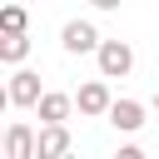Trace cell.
Segmentation results:
<instances>
[{
  "label": "cell",
  "mask_w": 159,
  "mask_h": 159,
  "mask_svg": "<svg viewBox=\"0 0 159 159\" xmlns=\"http://www.w3.org/2000/svg\"><path fill=\"white\" fill-rule=\"evenodd\" d=\"M154 109H159V89H154Z\"/></svg>",
  "instance_id": "7c38bea8"
},
{
  "label": "cell",
  "mask_w": 159,
  "mask_h": 159,
  "mask_svg": "<svg viewBox=\"0 0 159 159\" xmlns=\"http://www.w3.org/2000/svg\"><path fill=\"white\" fill-rule=\"evenodd\" d=\"M40 94H45V89H40V75H35V70H20V65H15V75H10V89H5V104L35 109V104H40Z\"/></svg>",
  "instance_id": "7a4b0ae2"
},
{
  "label": "cell",
  "mask_w": 159,
  "mask_h": 159,
  "mask_svg": "<svg viewBox=\"0 0 159 159\" xmlns=\"http://www.w3.org/2000/svg\"><path fill=\"white\" fill-rule=\"evenodd\" d=\"M70 109H75V94H60V89H45V94H40V104H35L40 124H65V119H70Z\"/></svg>",
  "instance_id": "8992f818"
},
{
  "label": "cell",
  "mask_w": 159,
  "mask_h": 159,
  "mask_svg": "<svg viewBox=\"0 0 159 159\" xmlns=\"http://www.w3.org/2000/svg\"><path fill=\"white\" fill-rule=\"evenodd\" d=\"M109 104H114V94H109L104 75H99V80H89V84H80V94H75V109H80L84 119H99V114H109Z\"/></svg>",
  "instance_id": "3957f363"
},
{
  "label": "cell",
  "mask_w": 159,
  "mask_h": 159,
  "mask_svg": "<svg viewBox=\"0 0 159 159\" xmlns=\"http://www.w3.org/2000/svg\"><path fill=\"white\" fill-rule=\"evenodd\" d=\"M25 55H30V35H25V30H10V35L0 40V60H5V65H20Z\"/></svg>",
  "instance_id": "9c48e42d"
},
{
  "label": "cell",
  "mask_w": 159,
  "mask_h": 159,
  "mask_svg": "<svg viewBox=\"0 0 159 159\" xmlns=\"http://www.w3.org/2000/svg\"><path fill=\"white\" fill-rule=\"evenodd\" d=\"M25 25H30L25 5H5V10H0V30H5V35H10V30H25Z\"/></svg>",
  "instance_id": "30bf717a"
},
{
  "label": "cell",
  "mask_w": 159,
  "mask_h": 159,
  "mask_svg": "<svg viewBox=\"0 0 159 159\" xmlns=\"http://www.w3.org/2000/svg\"><path fill=\"white\" fill-rule=\"evenodd\" d=\"M60 45H65L70 55H94V50H99V30H94L89 20H70V25L60 30Z\"/></svg>",
  "instance_id": "277c9868"
},
{
  "label": "cell",
  "mask_w": 159,
  "mask_h": 159,
  "mask_svg": "<svg viewBox=\"0 0 159 159\" xmlns=\"http://www.w3.org/2000/svg\"><path fill=\"white\" fill-rule=\"evenodd\" d=\"M104 119H109L119 134H134V129H144V104H139V99H114Z\"/></svg>",
  "instance_id": "52a82bcc"
},
{
  "label": "cell",
  "mask_w": 159,
  "mask_h": 159,
  "mask_svg": "<svg viewBox=\"0 0 159 159\" xmlns=\"http://www.w3.org/2000/svg\"><path fill=\"white\" fill-rule=\"evenodd\" d=\"M70 154V129L65 124H40V159H65Z\"/></svg>",
  "instance_id": "ba28073f"
},
{
  "label": "cell",
  "mask_w": 159,
  "mask_h": 159,
  "mask_svg": "<svg viewBox=\"0 0 159 159\" xmlns=\"http://www.w3.org/2000/svg\"><path fill=\"white\" fill-rule=\"evenodd\" d=\"M94 60H99V75H104V80H124V75L134 70V50H129V40H99Z\"/></svg>",
  "instance_id": "6da1fadb"
},
{
  "label": "cell",
  "mask_w": 159,
  "mask_h": 159,
  "mask_svg": "<svg viewBox=\"0 0 159 159\" xmlns=\"http://www.w3.org/2000/svg\"><path fill=\"white\" fill-rule=\"evenodd\" d=\"M94 10H119V0H89Z\"/></svg>",
  "instance_id": "8fae6325"
},
{
  "label": "cell",
  "mask_w": 159,
  "mask_h": 159,
  "mask_svg": "<svg viewBox=\"0 0 159 159\" xmlns=\"http://www.w3.org/2000/svg\"><path fill=\"white\" fill-rule=\"evenodd\" d=\"M5 159H40V134L15 119V124L5 129Z\"/></svg>",
  "instance_id": "5b68a950"
}]
</instances>
